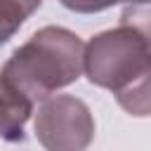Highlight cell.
<instances>
[{
  "mask_svg": "<svg viewBox=\"0 0 151 151\" xmlns=\"http://www.w3.org/2000/svg\"><path fill=\"white\" fill-rule=\"evenodd\" d=\"M83 71L90 83L116 92L118 104L132 116H149L151 47L146 24L123 17L118 28L94 35L83 52Z\"/></svg>",
  "mask_w": 151,
  "mask_h": 151,
  "instance_id": "obj_1",
  "label": "cell"
},
{
  "mask_svg": "<svg viewBox=\"0 0 151 151\" xmlns=\"http://www.w3.org/2000/svg\"><path fill=\"white\" fill-rule=\"evenodd\" d=\"M83 40L68 28L45 26L35 31L5 61L0 78L31 101L50 97L83 73Z\"/></svg>",
  "mask_w": 151,
  "mask_h": 151,
  "instance_id": "obj_2",
  "label": "cell"
},
{
  "mask_svg": "<svg viewBox=\"0 0 151 151\" xmlns=\"http://www.w3.org/2000/svg\"><path fill=\"white\" fill-rule=\"evenodd\" d=\"M35 137L47 151H85L94 137L87 104L71 94L45 97L35 116Z\"/></svg>",
  "mask_w": 151,
  "mask_h": 151,
  "instance_id": "obj_3",
  "label": "cell"
},
{
  "mask_svg": "<svg viewBox=\"0 0 151 151\" xmlns=\"http://www.w3.org/2000/svg\"><path fill=\"white\" fill-rule=\"evenodd\" d=\"M33 111V101L0 78V139H21V130Z\"/></svg>",
  "mask_w": 151,
  "mask_h": 151,
  "instance_id": "obj_4",
  "label": "cell"
},
{
  "mask_svg": "<svg viewBox=\"0 0 151 151\" xmlns=\"http://www.w3.org/2000/svg\"><path fill=\"white\" fill-rule=\"evenodd\" d=\"M31 12H35V7L28 0H0V45L21 28Z\"/></svg>",
  "mask_w": 151,
  "mask_h": 151,
  "instance_id": "obj_5",
  "label": "cell"
},
{
  "mask_svg": "<svg viewBox=\"0 0 151 151\" xmlns=\"http://www.w3.org/2000/svg\"><path fill=\"white\" fill-rule=\"evenodd\" d=\"M118 2H125V0H61L64 7L73 9V12H83V14H90V12H101L111 5H118Z\"/></svg>",
  "mask_w": 151,
  "mask_h": 151,
  "instance_id": "obj_6",
  "label": "cell"
},
{
  "mask_svg": "<svg viewBox=\"0 0 151 151\" xmlns=\"http://www.w3.org/2000/svg\"><path fill=\"white\" fill-rule=\"evenodd\" d=\"M125 2H132V5H146L149 0H125Z\"/></svg>",
  "mask_w": 151,
  "mask_h": 151,
  "instance_id": "obj_7",
  "label": "cell"
},
{
  "mask_svg": "<svg viewBox=\"0 0 151 151\" xmlns=\"http://www.w3.org/2000/svg\"><path fill=\"white\" fill-rule=\"evenodd\" d=\"M28 2H31V5H33V7H35V9H38V7H40V0H28Z\"/></svg>",
  "mask_w": 151,
  "mask_h": 151,
  "instance_id": "obj_8",
  "label": "cell"
}]
</instances>
